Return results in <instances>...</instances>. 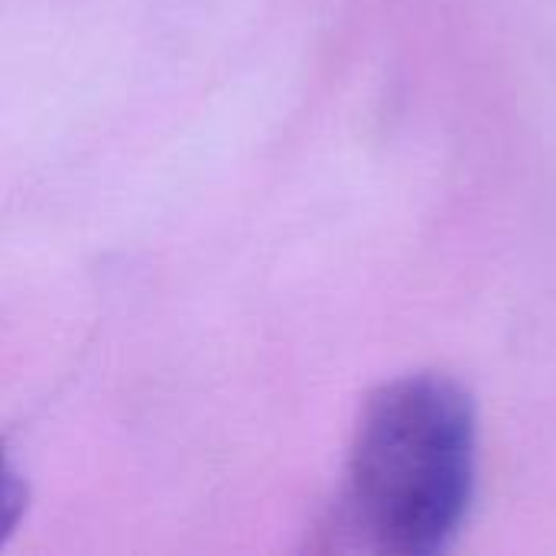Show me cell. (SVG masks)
Listing matches in <instances>:
<instances>
[{
	"instance_id": "1",
	"label": "cell",
	"mask_w": 556,
	"mask_h": 556,
	"mask_svg": "<svg viewBox=\"0 0 556 556\" xmlns=\"http://www.w3.org/2000/svg\"><path fill=\"white\" fill-rule=\"evenodd\" d=\"M476 492V404L440 375L381 384L355 427L332 534L381 556H430L459 534Z\"/></svg>"
},
{
	"instance_id": "2",
	"label": "cell",
	"mask_w": 556,
	"mask_h": 556,
	"mask_svg": "<svg viewBox=\"0 0 556 556\" xmlns=\"http://www.w3.org/2000/svg\"><path fill=\"white\" fill-rule=\"evenodd\" d=\"M23 498H26L23 482L10 469V463H7V456L0 450V541L13 531V525H16L20 511H23Z\"/></svg>"
}]
</instances>
